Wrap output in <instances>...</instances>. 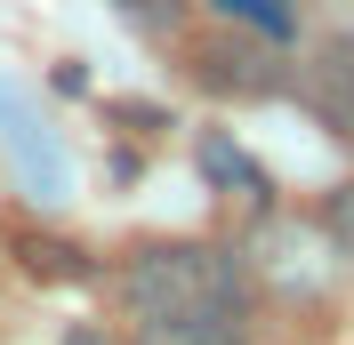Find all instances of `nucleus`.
<instances>
[{"label":"nucleus","mask_w":354,"mask_h":345,"mask_svg":"<svg viewBox=\"0 0 354 345\" xmlns=\"http://www.w3.org/2000/svg\"><path fill=\"white\" fill-rule=\"evenodd\" d=\"M306 105H314V121L354 152V41H330L306 65Z\"/></svg>","instance_id":"nucleus-4"},{"label":"nucleus","mask_w":354,"mask_h":345,"mask_svg":"<svg viewBox=\"0 0 354 345\" xmlns=\"http://www.w3.org/2000/svg\"><path fill=\"white\" fill-rule=\"evenodd\" d=\"M218 17H234V24H250V32H266V41H290L298 32V17H290V0H209Z\"/></svg>","instance_id":"nucleus-5"},{"label":"nucleus","mask_w":354,"mask_h":345,"mask_svg":"<svg viewBox=\"0 0 354 345\" xmlns=\"http://www.w3.org/2000/svg\"><path fill=\"white\" fill-rule=\"evenodd\" d=\"M57 345H113V337H105V329H65Z\"/></svg>","instance_id":"nucleus-7"},{"label":"nucleus","mask_w":354,"mask_h":345,"mask_svg":"<svg viewBox=\"0 0 354 345\" xmlns=\"http://www.w3.org/2000/svg\"><path fill=\"white\" fill-rule=\"evenodd\" d=\"M194 81H209L218 97H274L282 88V65L258 41H201L194 48Z\"/></svg>","instance_id":"nucleus-3"},{"label":"nucleus","mask_w":354,"mask_h":345,"mask_svg":"<svg viewBox=\"0 0 354 345\" xmlns=\"http://www.w3.org/2000/svg\"><path fill=\"white\" fill-rule=\"evenodd\" d=\"M129 345H250L242 305H177V313H129Z\"/></svg>","instance_id":"nucleus-2"},{"label":"nucleus","mask_w":354,"mask_h":345,"mask_svg":"<svg viewBox=\"0 0 354 345\" xmlns=\"http://www.w3.org/2000/svg\"><path fill=\"white\" fill-rule=\"evenodd\" d=\"M322 233H330L338 249H346V257H354V185H338V193L322 201Z\"/></svg>","instance_id":"nucleus-6"},{"label":"nucleus","mask_w":354,"mask_h":345,"mask_svg":"<svg viewBox=\"0 0 354 345\" xmlns=\"http://www.w3.org/2000/svg\"><path fill=\"white\" fill-rule=\"evenodd\" d=\"M121 305L129 313H177V305H250L242 257L218 241H153L121 265Z\"/></svg>","instance_id":"nucleus-1"}]
</instances>
